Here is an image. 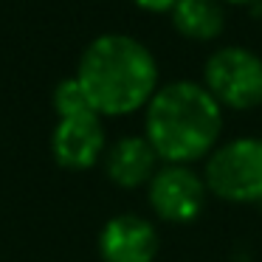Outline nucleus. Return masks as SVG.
<instances>
[{
  "instance_id": "f257e3e1",
  "label": "nucleus",
  "mask_w": 262,
  "mask_h": 262,
  "mask_svg": "<svg viewBox=\"0 0 262 262\" xmlns=\"http://www.w3.org/2000/svg\"><path fill=\"white\" fill-rule=\"evenodd\" d=\"M76 82L99 116H127L147 107L158 91V65L136 37L102 34L82 54Z\"/></svg>"
},
{
  "instance_id": "f03ea898",
  "label": "nucleus",
  "mask_w": 262,
  "mask_h": 262,
  "mask_svg": "<svg viewBox=\"0 0 262 262\" xmlns=\"http://www.w3.org/2000/svg\"><path fill=\"white\" fill-rule=\"evenodd\" d=\"M223 107L203 85L178 79L158 88L147 102V141L166 164H192L214 149Z\"/></svg>"
},
{
  "instance_id": "7ed1b4c3",
  "label": "nucleus",
  "mask_w": 262,
  "mask_h": 262,
  "mask_svg": "<svg viewBox=\"0 0 262 262\" xmlns=\"http://www.w3.org/2000/svg\"><path fill=\"white\" fill-rule=\"evenodd\" d=\"M206 189L228 203L262 200V138H237L209 155Z\"/></svg>"
},
{
  "instance_id": "20e7f679",
  "label": "nucleus",
  "mask_w": 262,
  "mask_h": 262,
  "mask_svg": "<svg viewBox=\"0 0 262 262\" xmlns=\"http://www.w3.org/2000/svg\"><path fill=\"white\" fill-rule=\"evenodd\" d=\"M203 88L220 107H256L262 104V57L239 46L217 48L203 68Z\"/></svg>"
},
{
  "instance_id": "39448f33",
  "label": "nucleus",
  "mask_w": 262,
  "mask_h": 262,
  "mask_svg": "<svg viewBox=\"0 0 262 262\" xmlns=\"http://www.w3.org/2000/svg\"><path fill=\"white\" fill-rule=\"evenodd\" d=\"M206 181L186 164H166L149 178V206L166 223H192L203 211Z\"/></svg>"
},
{
  "instance_id": "423d86ee",
  "label": "nucleus",
  "mask_w": 262,
  "mask_h": 262,
  "mask_svg": "<svg viewBox=\"0 0 262 262\" xmlns=\"http://www.w3.org/2000/svg\"><path fill=\"white\" fill-rule=\"evenodd\" d=\"M51 152L65 169H88L104 152V127L96 110L62 116L51 133Z\"/></svg>"
},
{
  "instance_id": "0eeeda50",
  "label": "nucleus",
  "mask_w": 262,
  "mask_h": 262,
  "mask_svg": "<svg viewBox=\"0 0 262 262\" xmlns=\"http://www.w3.org/2000/svg\"><path fill=\"white\" fill-rule=\"evenodd\" d=\"M99 254L104 262H152L158 254L155 226L138 214L113 217L99 234Z\"/></svg>"
},
{
  "instance_id": "6e6552de",
  "label": "nucleus",
  "mask_w": 262,
  "mask_h": 262,
  "mask_svg": "<svg viewBox=\"0 0 262 262\" xmlns=\"http://www.w3.org/2000/svg\"><path fill=\"white\" fill-rule=\"evenodd\" d=\"M155 164L158 155L144 136H124L107 149V178L121 189L149 183V178L158 172Z\"/></svg>"
},
{
  "instance_id": "1a4fd4ad",
  "label": "nucleus",
  "mask_w": 262,
  "mask_h": 262,
  "mask_svg": "<svg viewBox=\"0 0 262 262\" xmlns=\"http://www.w3.org/2000/svg\"><path fill=\"white\" fill-rule=\"evenodd\" d=\"M169 14L178 34L194 42L214 40L226 26V12L220 0H175Z\"/></svg>"
},
{
  "instance_id": "9d476101",
  "label": "nucleus",
  "mask_w": 262,
  "mask_h": 262,
  "mask_svg": "<svg viewBox=\"0 0 262 262\" xmlns=\"http://www.w3.org/2000/svg\"><path fill=\"white\" fill-rule=\"evenodd\" d=\"M54 107H57V116H74V113H85V110H93L91 102H88L85 91L79 88V82L74 79H62L57 88H54Z\"/></svg>"
},
{
  "instance_id": "9b49d317",
  "label": "nucleus",
  "mask_w": 262,
  "mask_h": 262,
  "mask_svg": "<svg viewBox=\"0 0 262 262\" xmlns=\"http://www.w3.org/2000/svg\"><path fill=\"white\" fill-rule=\"evenodd\" d=\"M133 3L144 12H169L175 6V0H133Z\"/></svg>"
},
{
  "instance_id": "f8f14e48",
  "label": "nucleus",
  "mask_w": 262,
  "mask_h": 262,
  "mask_svg": "<svg viewBox=\"0 0 262 262\" xmlns=\"http://www.w3.org/2000/svg\"><path fill=\"white\" fill-rule=\"evenodd\" d=\"M226 3H237V6H256L262 0H226Z\"/></svg>"
},
{
  "instance_id": "ddd939ff",
  "label": "nucleus",
  "mask_w": 262,
  "mask_h": 262,
  "mask_svg": "<svg viewBox=\"0 0 262 262\" xmlns=\"http://www.w3.org/2000/svg\"><path fill=\"white\" fill-rule=\"evenodd\" d=\"M259 206H262V200H259Z\"/></svg>"
}]
</instances>
